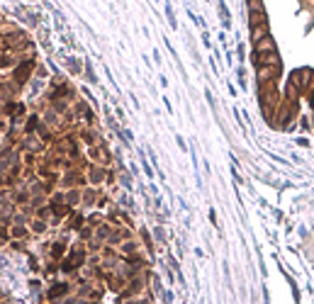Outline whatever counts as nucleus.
Returning <instances> with one entry per match:
<instances>
[{
    "label": "nucleus",
    "instance_id": "f257e3e1",
    "mask_svg": "<svg viewBox=\"0 0 314 304\" xmlns=\"http://www.w3.org/2000/svg\"><path fill=\"white\" fill-rule=\"evenodd\" d=\"M297 78H300V92H309L314 83V71L312 68H300L297 71Z\"/></svg>",
    "mask_w": 314,
    "mask_h": 304
},
{
    "label": "nucleus",
    "instance_id": "f03ea898",
    "mask_svg": "<svg viewBox=\"0 0 314 304\" xmlns=\"http://www.w3.org/2000/svg\"><path fill=\"white\" fill-rule=\"evenodd\" d=\"M256 64L258 66H270V68H280V56H278V51L256 54Z\"/></svg>",
    "mask_w": 314,
    "mask_h": 304
},
{
    "label": "nucleus",
    "instance_id": "7ed1b4c3",
    "mask_svg": "<svg viewBox=\"0 0 314 304\" xmlns=\"http://www.w3.org/2000/svg\"><path fill=\"white\" fill-rule=\"evenodd\" d=\"M278 73H280V68H270V66H258V83H270V81H275Z\"/></svg>",
    "mask_w": 314,
    "mask_h": 304
},
{
    "label": "nucleus",
    "instance_id": "20e7f679",
    "mask_svg": "<svg viewBox=\"0 0 314 304\" xmlns=\"http://www.w3.org/2000/svg\"><path fill=\"white\" fill-rule=\"evenodd\" d=\"M253 46H256V54H268V51H278L275 39L270 37V34H268V37H263L261 42H256Z\"/></svg>",
    "mask_w": 314,
    "mask_h": 304
},
{
    "label": "nucleus",
    "instance_id": "39448f33",
    "mask_svg": "<svg viewBox=\"0 0 314 304\" xmlns=\"http://www.w3.org/2000/svg\"><path fill=\"white\" fill-rule=\"evenodd\" d=\"M268 34H270L268 22H266V25H253V27H251V42H253V44L261 42L263 37H268Z\"/></svg>",
    "mask_w": 314,
    "mask_h": 304
},
{
    "label": "nucleus",
    "instance_id": "423d86ee",
    "mask_svg": "<svg viewBox=\"0 0 314 304\" xmlns=\"http://www.w3.org/2000/svg\"><path fill=\"white\" fill-rule=\"evenodd\" d=\"M249 22H251V27H253V25H266V22H268L266 10H249Z\"/></svg>",
    "mask_w": 314,
    "mask_h": 304
},
{
    "label": "nucleus",
    "instance_id": "0eeeda50",
    "mask_svg": "<svg viewBox=\"0 0 314 304\" xmlns=\"http://www.w3.org/2000/svg\"><path fill=\"white\" fill-rule=\"evenodd\" d=\"M309 102H312V107H314V85H312V90H309Z\"/></svg>",
    "mask_w": 314,
    "mask_h": 304
}]
</instances>
